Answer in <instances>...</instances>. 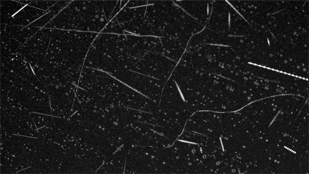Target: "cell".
I'll return each mask as SVG.
<instances>
[{"instance_id": "6da1fadb", "label": "cell", "mask_w": 309, "mask_h": 174, "mask_svg": "<svg viewBox=\"0 0 309 174\" xmlns=\"http://www.w3.org/2000/svg\"><path fill=\"white\" fill-rule=\"evenodd\" d=\"M122 1H73L68 7L69 30L99 34L123 6Z\"/></svg>"}, {"instance_id": "7a4b0ae2", "label": "cell", "mask_w": 309, "mask_h": 174, "mask_svg": "<svg viewBox=\"0 0 309 174\" xmlns=\"http://www.w3.org/2000/svg\"><path fill=\"white\" fill-rule=\"evenodd\" d=\"M122 146H121V147H119V148H118V149L117 150H116V151H115V152H114V153H113V154H114L115 153H116V152H117V151H118V150H119V149H120V148H121V147H122Z\"/></svg>"}]
</instances>
